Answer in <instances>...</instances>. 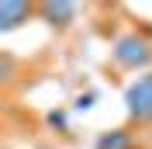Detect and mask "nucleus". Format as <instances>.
Wrapping results in <instances>:
<instances>
[{"label":"nucleus","instance_id":"obj_3","mask_svg":"<svg viewBox=\"0 0 152 149\" xmlns=\"http://www.w3.org/2000/svg\"><path fill=\"white\" fill-rule=\"evenodd\" d=\"M35 10L42 14L45 24H52V28H66L69 21L76 18V4H69V0H42Z\"/></svg>","mask_w":152,"mask_h":149},{"label":"nucleus","instance_id":"obj_1","mask_svg":"<svg viewBox=\"0 0 152 149\" xmlns=\"http://www.w3.org/2000/svg\"><path fill=\"white\" fill-rule=\"evenodd\" d=\"M111 56H114V63L124 66V69H145V66L152 63V42L145 35H138V31H128V35H121L114 42Z\"/></svg>","mask_w":152,"mask_h":149},{"label":"nucleus","instance_id":"obj_6","mask_svg":"<svg viewBox=\"0 0 152 149\" xmlns=\"http://www.w3.org/2000/svg\"><path fill=\"white\" fill-rule=\"evenodd\" d=\"M45 121L52 125V128H66V111H48Z\"/></svg>","mask_w":152,"mask_h":149},{"label":"nucleus","instance_id":"obj_7","mask_svg":"<svg viewBox=\"0 0 152 149\" xmlns=\"http://www.w3.org/2000/svg\"><path fill=\"white\" fill-rule=\"evenodd\" d=\"M73 104H76V111H90V108H94V94H80Z\"/></svg>","mask_w":152,"mask_h":149},{"label":"nucleus","instance_id":"obj_5","mask_svg":"<svg viewBox=\"0 0 152 149\" xmlns=\"http://www.w3.org/2000/svg\"><path fill=\"white\" fill-rule=\"evenodd\" d=\"M94 149H138V146H135V135L128 128H111V132H100Z\"/></svg>","mask_w":152,"mask_h":149},{"label":"nucleus","instance_id":"obj_2","mask_svg":"<svg viewBox=\"0 0 152 149\" xmlns=\"http://www.w3.org/2000/svg\"><path fill=\"white\" fill-rule=\"evenodd\" d=\"M124 111L138 125H152V73H142L124 87Z\"/></svg>","mask_w":152,"mask_h":149},{"label":"nucleus","instance_id":"obj_4","mask_svg":"<svg viewBox=\"0 0 152 149\" xmlns=\"http://www.w3.org/2000/svg\"><path fill=\"white\" fill-rule=\"evenodd\" d=\"M31 4H24V0H4L0 4V31H14L21 24V21L31 18Z\"/></svg>","mask_w":152,"mask_h":149}]
</instances>
